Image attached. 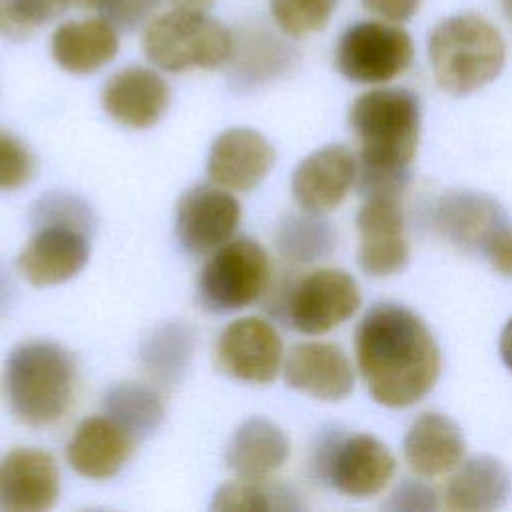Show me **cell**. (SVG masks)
Returning a JSON list of instances; mask_svg holds the SVG:
<instances>
[{
	"label": "cell",
	"mask_w": 512,
	"mask_h": 512,
	"mask_svg": "<svg viewBox=\"0 0 512 512\" xmlns=\"http://www.w3.org/2000/svg\"><path fill=\"white\" fill-rule=\"evenodd\" d=\"M500 356L508 366V370H512V318L506 322L500 334Z\"/></svg>",
	"instance_id": "74e56055"
},
{
	"label": "cell",
	"mask_w": 512,
	"mask_h": 512,
	"mask_svg": "<svg viewBox=\"0 0 512 512\" xmlns=\"http://www.w3.org/2000/svg\"><path fill=\"white\" fill-rule=\"evenodd\" d=\"M290 388L324 402H338L354 388L348 356L330 342H300L290 348L282 364Z\"/></svg>",
	"instance_id": "ac0fdd59"
},
{
	"label": "cell",
	"mask_w": 512,
	"mask_h": 512,
	"mask_svg": "<svg viewBox=\"0 0 512 512\" xmlns=\"http://www.w3.org/2000/svg\"><path fill=\"white\" fill-rule=\"evenodd\" d=\"M356 280L338 268H318L280 292L278 310L302 334H324L344 324L360 308Z\"/></svg>",
	"instance_id": "52a82bcc"
},
{
	"label": "cell",
	"mask_w": 512,
	"mask_h": 512,
	"mask_svg": "<svg viewBox=\"0 0 512 512\" xmlns=\"http://www.w3.org/2000/svg\"><path fill=\"white\" fill-rule=\"evenodd\" d=\"M170 104L166 80L152 68L128 66L108 78L102 108L120 126L144 130L154 126Z\"/></svg>",
	"instance_id": "d6986e66"
},
{
	"label": "cell",
	"mask_w": 512,
	"mask_h": 512,
	"mask_svg": "<svg viewBox=\"0 0 512 512\" xmlns=\"http://www.w3.org/2000/svg\"><path fill=\"white\" fill-rule=\"evenodd\" d=\"M74 0H0V36L24 40L34 28L62 16Z\"/></svg>",
	"instance_id": "f546056e"
},
{
	"label": "cell",
	"mask_w": 512,
	"mask_h": 512,
	"mask_svg": "<svg viewBox=\"0 0 512 512\" xmlns=\"http://www.w3.org/2000/svg\"><path fill=\"white\" fill-rule=\"evenodd\" d=\"M176 8H186V10H200L208 12L216 0H170Z\"/></svg>",
	"instance_id": "ab89813d"
},
{
	"label": "cell",
	"mask_w": 512,
	"mask_h": 512,
	"mask_svg": "<svg viewBox=\"0 0 512 512\" xmlns=\"http://www.w3.org/2000/svg\"><path fill=\"white\" fill-rule=\"evenodd\" d=\"M212 510L218 512H256V510H300L298 494L286 486L264 480H244L220 486L212 496Z\"/></svg>",
	"instance_id": "f1b7e54d"
},
{
	"label": "cell",
	"mask_w": 512,
	"mask_h": 512,
	"mask_svg": "<svg viewBox=\"0 0 512 512\" xmlns=\"http://www.w3.org/2000/svg\"><path fill=\"white\" fill-rule=\"evenodd\" d=\"M510 492L512 474L498 458L472 456L448 480L444 506L454 512H488L504 506Z\"/></svg>",
	"instance_id": "603a6c76"
},
{
	"label": "cell",
	"mask_w": 512,
	"mask_h": 512,
	"mask_svg": "<svg viewBox=\"0 0 512 512\" xmlns=\"http://www.w3.org/2000/svg\"><path fill=\"white\" fill-rule=\"evenodd\" d=\"M242 208L230 190L218 184L188 188L176 204V236L192 256H206L228 242L238 224Z\"/></svg>",
	"instance_id": "8fae6325"
},
{
	"label": "cell",
	"mask_w": 512,
	"mask_h": 512,
	"mask_svg": "<svg viewBox=\"0 0 512 512\" xmlns=\"http://www.w3.org/2000/svg\"><path fill=\"white\" fill-rule=\"evenodd\" d=\"M434 224L452 246L474 254H488L510 230L506 210L492 196L474 190L446 192L436 202Z\"/></svg>",
	"instance_id": "7c38bea8"
},
{
	"label": "cell",
	"mask_w": 512,
	"mask_h": 512,
	"mask_svg": "<svg viewBox=\"0 0 512 512\" xmlns=\"http://www.w3.org/2000/svg\"><path fill=\"white\" fill-rule=\"evenodd\" d=\"M60 496V470L40 448H16L0 460V510L46 512Z\"/></svg>",
	"instance_id": "5bb4252c"
},
{
	"label": "cell",
	"mask_w": 512,
	"mask_h": 512,
	"mask_svg": "<svg viewBox=\"0 0 512 512\" xmlns=\"http://www.w3.org/2000/svg\"><path fill=\"white\" fill-rule=\"evenodd\" d=\"M348 120L360 144V194L398 198L410 180V164L418 150V98L404 88L370 90L354 100Z\"/></svg>",
	"instance_id": "7a4b0ae2"
},
{
	"label": "cell",
	"mask_w": 512,
	"mask_h": 512,
	"mask_svg": "<svg viewBox=\"0 0 512 512\" xmlns=\"http://www.w3.org/2000/svg\"><path fill=\"white\" fill-rule=\"evenodd\" d=\"M276 162L274 146L254 128L236 126L216 136L208 154L210 182L230 192L254 190Z\"/></svg>",
	"instance_id": "9a60e30c"
},
{
	"label": "cell",
	"mask_w": 512,
	"mask_h": 512,
	"mask_svg": "<svg viewBox=\"0 0 512 512\" xmlns=\"http://www.w3.org/2000/svg\"><path fill=\"white\" fill-rule=\"evenodd\" d=\"M104 414L120 422L136 438L152 434L164 420V402L150 384L120 382L104 394Z\"/></svg>",
	"instance_id": "83f0119b"
},
{
	"label": "cell",
	"mask_w": 512,
	"mask_h": 512,
	"mask_svg": "<svg viewBox=\"0 0 512 512\" xmlns=\"http://www.w3.org/2000/svg\"><path fill=\"white\" fill-rule=\"evenodd\" d=\"M88 234L60 224L36 226L18 254V272L34 286H56L74 278L90 258Z\"/></svg>",
	"instance_id": "2e32d148"
},
{
	"label": "cell",
	"mask_w": 512,
	"mask_h": 512,
	"mask_svg": "<svg viewBox=\"0 0 512 512\" xmlns=\"http://www.w3.org/2000/svg\"><path fill=\"white\" fill-rule=\"evenodd\" d=\"M358 264L368 276H392L406 268L410 246L398 198L368 196L358 210Z\"/></svg>",
	"instance_id": "4fadbf2b"
},
{
	"label": "cell",
	"mask_w": 512,
	"mask_h": 512,
	"mask_svg": "<svg viewBox=\"0 0 512 512\" xmlns=\"http://www.w3.org/2000/svg\"><path fill=\"white\" fill-rule=\"evenodd\" d=\"M498 4H500V8H502L504 16L512 22V0H498Z\"/></svg>",
	"instance_id": "60d3db41"
},
{
	"label": "cell",
	"mask_w": 512,
	"mask_h": 512,
	"mask_svg": "<svg viewBox=\"0 0 512 512\" xmlns=\"http://www.w3.org/2000/svg\"><path fill=\"white\" fill-rule=\"evenodd\" d=\"M272 284L270 256L254 238H230L200 268L196 294L204 310L226 314L260 300Z\"/></svg>",
	"instance_id": "8992f818"
},
{
	"label": "cell",
	"mask_w": 512,
	"mask_h": 512,
	"mask_svg": "<svg viewBox=\"0 0 512 512\" xmlns=\"http://www.w3.org/2000/svg\"><path fill=\"white\" fill-rule=\"evenodd\" d=\"M428 58L438 86L448 94L464 96L502 72L506 46L502 34L482 16L456 14L430 32Z\"/></svg>",
	"instance_id": "277c9868"
},
{
	"label": "cell",
	"mask_w": 512,
	"mask_h": 512,
	"mask_svg": "<svg viewBox=\"0 0 512 512\" xmlns=\"http://www.w3.org/2000/svg\"><path fill=\"white\" fill-rule=\"evenodd\" d=\"M194 344V328L188 322L170 320L142 340L140 362L158 386H176L192 362Z\"/></svg>",
	"instance_id": "484cf974"
},
{
	"label": "cell",
	"mask_w": 512,
	"mask_h": 512,
	"mask_svg": "<svg viewBox=\"0 0 512 512\" xmlns=\"http://www.w3.org/2000/svg\"><path fill=\"white\" fill-rule=\"evenodd\" d=\"M354 348L370 396L386 408L420 402L438 380V344L424 320L402 304L372 306L356 328Z\"/></svg>",
	"instance_id": "6da1fadb"
},
{
	"label": "cell",
	"mask_w": 512,
	"mask_h": 512,
	"mask_svg": "<svg viewBox=\"0 0 512 512\" xmlns=\"http://www.w3.org/2000/svg\"><path fill=\"white\" fill-rule=\"evenodd\" d=\"M278 252L294 264H310L332 254L336 230L320 212L302 210L288 214L276 232Z\"/></svg>",
	"instance_id": "4316f807"
},
{
	"label": "cell",
	"mask_w": 512,
	"mask_h": 512,
	"mask_svg": "<svg viewBox=\"0 0 512 512\" xmlns=\"http://www.w3.org/2000/svg\"><path fill=\"white\" fill-rule=\"evenodd\" d=\"M230 62L232 82L238 88H252L286 74L296 62V50L266 28H248L234 38Z\"/></svg>",
	"instance_id": "d4e9b609"
},
{
	"label": "cell",
	"mask_w": 512,
	"mask_h": 512,
	"mask_svg": "<svg viewBox=\"0 0 512 512\" xmlns=\"http://www.w3.org/2000/svg\"><path fill=\"white\" fill-rule=\"evenodd\" d=\"M118 30L104 18L72 20L52 34L54 62L70 74H90L106 66L118 54Z\"/></svg>",
	"instance_id": "cb8c5ba5"
},
{
	"label": "cell",
	"mask_w": 512,
	"mask_h": 512,
	"mask_svg": "<svg viewBox=\"0 0 512 512\" xmlns=\"http://www.w3.org/2000/svg\"><path fill=\"white\" fill-rule=\"evenodd\" d=\"M290 442L282 428L268 418H248L232 434L226 446V466L244 480H266L284 466Z\"/></svg>",
	"instance_id": "7402d4cb"
},
{
	"label": "cell",
	"mask_w": 512,
	"mask_h": 512,
	"mask_svg": "<svg viewBox=\"0 0 512 512\" xmlns=\"http://www.w3.org/2000/svg\"><path fill=\"white\" fill-rule=\"evenodd\" d=\"M34 174V156L14 134L0 130V192L18 190Z\"/></svg>",
	"instance_id": "836d02e7"
},
{
	"label": "cell",
	"mask_w": 512,
	"mask_h": 512,
	"mask_svg": "<svg viewBox=\"0 0 512 512\" xmlns=\"http://www.w3.org/2000/svg\"><path fill=\"white\" fill-rule=\"evenodd\" d=\"M466 442L458 424L440 414L424 412L404 436V458L420 476H440L456 470L464 460Z\"/></svg>",
	"instance_id": "44dd1931"
},
{
	"label": "cell",
	"mask_w": 512,
	"mask_h": 512,
	"mask_svg": "<svg viewBox=\"0 0 512 512\" xmlns=\"http://www.w3.org/2000/svg\"><path fill=\"white\" fill-rule=\"evenodd\" d=\"M318 474L340 494L370 498L384 490L396 470V458L372 434L328 436L316 448Z\"/></svg>",
	"instance_id": "ba28073f"
},
{
	"label": "cell",
	"mask_w": 512,
	"mask_h": 512,
	"mask_svg": "<svg viewBox=\"0 0 512 512\" xmlns=\"http://www.w3.org/2000/svg\"><path fill=\"white\" fill-rule=\"evenodd\" d=\"M2 390L18 422L50 426L64 418L74 402L76 364L60 344L24 342L6 358Z\"/></svg>",
	"instance_id": "3957f363"
},
{
	"label": "cell",
	"mask_w": 512,
	"mask_h": 512,
	"mask_svg": "<svg viewBox=\"0 0 512 512\" xmlns=\"http://www.w3.org/2000/svg\"><path fill=\"white\" fill-rule=\"evenodd\" d=\"M358 160L342 144H328L308 154L292 174V196L302 210L330 212L356 184Z\"/></svg>",
	"instance_id": "e0dca14e"
},
{
	"label": "cell",
	"mask_w": 512,
	"mask_h": 512,
	"mask_svg": "<svg viewBox=\"0 0 512 512\" xmlns=\"http://www.w3.org/2000/svg\"><path fill=\"white\" fill-rule=\"evenodd\" d=\"M338 0H270V14L288 36H306L322 30Z\"/></svg>",
	"instance_id": "1f68e13d"
},
{
	"label": "cell",
	"mask_w": 512,
	"mask_h": 512,
	"mask_svg": "<svg viewBox=\"0 0 512 512\" xmlns=\"http://www.w3.org/2000/svg\"><path fill=\"white\" fill-rule=\"evenodd\" d=\"M388 510H434L438 508V496L436 492L414 480H404L402 484L396 486V490L390 494V500L384 504Z\"/></svg>",
	"instance_id": "e575fe53"
},
{
	"label": "cell",
	"mask_w": 512,
	"mask_h": 512,
	"mask_svg": "<svg viewBox=\"0 0 512 512\" xmlns=\"http://www.w3.org/2000/svg\"><path fill=\"white\" fill-rule=\"evenodd\" d=\"M488 260L504 276H512V230L502 234L488 250Z\"/></svg>",
	"instance_id": "8d00e7d4"
},
{
	"label": "cell",
	"mask_w": 512,
	"mask_h": 512,
	"mask_svg": "<svg viewBox=\"0 0 512 512\" xmlns=\"http://www.w3.org/2000/svg\"><path fill=\"white\" fill-rule=\"evenodd\" d=\"M30 220L34 228L46 224H60L78 228L88 236L96 226V218L90 206L82 198L66 192H48L38 198L30 210Z\"/></svg>",
	"instance_id": "4dcf8cb0"
},
{
	"label": "cell",
	"mask_w": 512,
	"mask_h": 512,
	"mask_svg": "<svg viewBox=\"0 0 512 512\" xmlns=\"http://www.w3.org/2000/svg\"><path fill=\"white\" fill-rule=\"evenodd\" d=\"M234 36L200 10L174 8L148 22L142 38L146 58L166 72L218 68L230 60Z\"/></svg>",
	"instance_id": "5b68a950"
},
{
	"label": "cell",
	"mask_w": 512,
	"mask_h": 512,
	"mask_svg": "<svg viewBox=\"0 0 512 512\" xmlns=\"http://www.w3.org/2000/svg\"><path fill=\"white\" fill-rule=\"evenodd\" d=\"M420 2L422 0H362L366 10L396 24L410 20L418 12Z\"/></svg>",
	"instance_id": "d590c367"
},
{
	"label": "cell",
	"mask_w": 512,
	"mask_h": 512,
	"mask_svg": "<svg viewBox=\"0 0 512 512\" xmlns=\"http://www.w3.org/2000/svg\"><path fill=\"white\" fill-rule=\"evenodd\" d=\"M136 440L108 414L90 416L76 426L66 446V458L80 476L108 480L130 460Z\"/></svg>",
	"instance_id": "ffe728a7"
},
{
	"label": "cell",
	"mask_w": 512,
	"mask_h": 512,
	"mask_svg": "<svg viewBox=\"0 0 512 512\" xmlns=\"http://www.w3.org/2000/svg\"><path fill=\"white\" fill-rule=\"evenodd\" d=\"M12 302V282L10 278L4 274V270L0 268V314L6 312V308Z\"/></svg>",
	"instance_id": "f35d334b"
},
{
	"label": "cell",
	"mask_w": 512,
	"mask_h": 512,
	"mask_svg": "<svg viewBox=\"0 0 512 512\" xmlns=\"http://www.w3.org/2000/svg\"><path fill=\"white\" fill-rule=\"evenodd\" d=\"M216 364L240 382H272L284 364V344L276 326L260 316L232 320L218 336Z\"/></svg>",
	"instance_id": "30bf717a"
},
{
	"label": "cell",
	"mask_w": 512,
	"mask_h": 512,
	"mask_svg": "<svg viewBox=\"0 0 512 512\" xmlns=\"http://www.w3.org/2000/svg\"><path fill=\"white\" fill-rule=\"evenodd\" d=\"M414 58L406 30L394 24L364 20L348 26L336 46L338 72L356 84H382L400 76Z\"/></svg>",
	"instance_id": "9c48e42d"
},
{
	"label": "cell",
	"mask_w": 512,
	"mask_h": 512,
	"mask_svg": "<svg viewBox=\"0 0 512 512\" xmlns=\"http://www.w3.org/2000/svg\"><path fill=\"white\" fill-rule=\"evenodd\" d=\"M80 8H90L120 32H134L148 22L160 0H74Z\"/></svg>",
	"instance_id": "d6a6232c"
}]
</instances>
